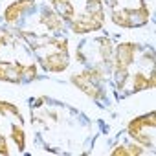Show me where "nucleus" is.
Wrapping results in <instances>:
<instances>
[{"mask_svg":"<svg viewBox=\"0 0 156 156\" xmlns=\"http://www.w3.org/2000/svg\"><path fill=\"white\" fill-rule=\"evenodd\" d=\"M156 127V114L151 112V114H145V116H140V118H134L129 127H127V132L132 136L134 141L141 143L143 147H152L154 145V134H147L149 130H154Z\"/></svg>","mask_w":156,"mask_h":156,"instance_id":"nucleus-1","label":"nucleus"},{"mask_svg":"<svg viewBox=\"0 0 156 156\" xmlns=\"http://www.w3.org/2000/svg\"><path fill=\"white\" fill-rule=\"evenodd\" d=\"M136 50H138V44H134V42H121L118 48H114V57H112L114 72L129 70V66L134 62Z\"/></svg>","mask_w":156,"mask_h":156,"instance_id":"nucleus-2","label":"nucleus"},{"mask_svg":"<svg viewBox=\"0 0 156 156\" xmlns=\"http://www.w3.org/2000/svg\"><path fill=\"white\" fill-rule=\"evenodd\" d=\"M22 72H24V64L22 62L0 61V81L20 83L22 81Z\"/></svg>","mask_w":156,"mask_h":156,"instance_id":"nucleus-3","label":"nucleus"},{"mask_svg":"<svg viewBox=\"0 0 156 156\" xmlns=\"http://www.w3.org/2000/svg\"><path fill=\"white\" fill-rule=\"evenodd\" d=\"M33 6H35V0H17V2L9 4V6L6 8V11H4L6 22H8V24L17 22L24 13H28L30 9H33Z\"/></svg>","mask_w":156,"mask_h":156,"instance_id":"nucleus-4","label":"nucleus"},{"mask_svg":"<svg viewBox=\"0 0 156 156\" xmlns=\"http://www.w3.org/2000/svg\"><path fill=\"white\" fill-rule=\"evenodd\" d=\"M70 81L79 88V90H83L87 96H90L92 99H103V90H99L98 87H96V83H92L88 77L85 75V72L83 73H73L72 77H70Z\"/></svg>","mask_w":156,"mask_h":156,"instance_id":"nucleus-5","label":"nucleus"},{"mask_svg":"<svg viewBox=\"0 0 156 156\" xmlns=\"http://www.w3.org/2000/svg\"><path fill=\"white\" fill-rule=\"evenodd\" d=\"M72 24H70V28H72V31L73 33H88V31H99L101 28H103V24L105 22H101V20H98V19H94L92 15H83V17H79V19H75V20H70Z\"/></svg>","mask_w":156,"mask_h":156,"instance_id":"nucleus-6","label":"nucleus"},{"mask_svg":"<svg viewBox=\"0 0 156 156\" xmlns=\"http://www.w3.org/2000/svg\"><path fill=\"white\" fill-rule=\"evenodd\" d=\"M70 64L68 61V53H62V51H55V53H50L42 59V66L44 70L48 72H53V73H59L62 70H66Z\"/></svg>","mask_w":156,"mask_h":156,"instance_id":"nucleus-7","label":"nucleus"},{"mask_svg":"<svg viewBox=\"0 0 156 156\" xmlns=\"http://www.w3.org/2000/svg\"><path fill=\"white\" fill-rule=\"evenodd\" d=\"M41 24H44L50 31H61L62 26H64V20H62V17L57 11L44 9L42 11V17H41Z\"/></svg>","mask_w":156,"mask_h":156,"instance_id":"nucleus-8","label":"nucleus"},{"mask_svg":"<svg viewBox=\"0 0 156 156\" xmlns=\"http://www.w3.org/2000/svg\"><path fill=\"white\" fill-rule=\"evenodd\" d=\"M125 9H127V13H129V19H130V26H132V28L143 26V24H147L149 19H151V13H149V9H147L145 4H141V6L136 8V9H130V8H125Z\"/></svg>","mask_w":156,"mask_h":156,"instance_id":"nucleus-9","label":"nucleus"},{"mask_svg":"<svg viewBox=\"0 0 156 156\" xmlns=\"http://www.w3.org/2000/svg\"><path fill=\"white\" fill-rule=\"evenodd\" d=\"M98 44H99V57L103 62L107 64H112V57H114V44L108 37H103V39H98Z\"/></svg>","mask_w":156,"mask_h":156,"instance_id":"nucleus-10","label":"nucleus"},{"mask_svg":"<svg viewBox=\"0 0 156 156\" xmlns=\"http://www.w3.org/2000/svg\"><path fill=\"white\" fill-rule=\"evenodd\" d=\"M51 4L57 9V13L62 17V20H73L75 9H73V6H72L70 0H51Z\"/></svg>","mask_w":156,"mask_h":156,"instance_id":"nucleus-11","label":"nucleus"},{"mask_svg":"<svg viewBox=\"0 0 156 156\" xmlns=\"http://www.w3.org/2000/svg\"><path fill=\"white\" fill-rule=\"evenodd\" d=\"M110 17H112V22H114L116 26H119V28H132L127 9H114Z\"/></svg>","mask_w":156,"mask_h":156,"instance_id":"nucleus-12","label":"nucleus"},{"mask_svg":"<svg viewBox=\"0 0 156 156\" xmlns=\"http://www.w3.org/2000/svg\"><path fill=\"white\" fill-rule=\"evenodd\" d=\"M85 75L88 77V79H90L92 83H99L101 79H105L107 70H105L101 64H98V66H92L90 70H87V72H85Z\"/></svg>","mask_w":156,"mask_h":156,"instance_id":"nucleus-13","label":"nucleus"},{"mask_svg":"<svg viewBox=\"0 0 156 156\" xmlns=\"http://www.w3.org/2000/svg\"><path fill=\"white\" fill-rule=\"evenodd\" d=\"M141 90H149V77L138 72L134 73V79H132V92H141Z\"/></svg>","mask_w":156,"mask_h":156,"instance_id":"nucleus-14","label":"nucleus"},{"mask_svg":"<svg viewBox=\"0 0 156 156\" xmlns=\"http://www.w3.org/2000/svg\"><path fill=\"white\" fill-rule=\"evenodd\" d=\"M0 114H2V116H15L17 119L22 121V114H20V110L17 108V105L8 103V101H0Z\"/></svg>","mask_w":156,"mask_h":156,"instance_id":"nucleus-15","label":"nucleus"},{"mask_svg":"<svg viewBox=\"0 0 156 156\" xmlns=\"http://www.w3.org/2000/svg\"><path fill=\"white\" fill-rule=\"evenodd\" d=\"M11 138L13 141L17 143V149L19 151H24V145H26V136H24V130L17 125H11Z\"/></svg>","mask_w":156,"mask_h":156,"instance_id":"nucleus-16","label":"nucleus"},{"mask_svg":"<svg viewBox=\"0 0 156 156\" xmlns=\"http://www.w3.org/2000/svg\"><path fill=\"white\" fill-rule=\"evenodd\" d=\"M46 44H50V46H53L57 51H62V53H68V41L64 39V37H51V39H48V42Z\"/></svg>","mask_w":156,"mask_h":156,"instance_id":"nucleus-17","label":"nucleus"},{"mask_svg":"<svg viewBox=\"0 0 156 156\" xmlns=\"http://www.w3.org/2000/svg\"><path fill=\"white\" fill-rule=\"evenodd\" d=\"M87 13L88 15H101L103 13V2L101 0H88L87 2Z\"/></svg>","mask_w":156,"mask_h":156,"instance_id":"nucleus-18","label":"nucleus"},{"mask_svg":"<svg viewBox=\"0 0 156 156\" xmlns=\"http://www.w3.org/2000/svg\"><path fill=\"white\" fill-rule=\"evenodd\" d=\"M37 77V66L35 64H24V72H22V81H31Z\"/></svg>","mask_w":156,"mask_h":156,"instance_id":"nucleus-19","label":"nucleus"},{"mask_svg":"<svg viewBox=\"0 0 156 156\" xmlns=\"http://www.w3.org/2000/svg\"><path fill=\"white\" fill-rule=\"evenodd\" d=\"M127 79H129V70H118L116 72V87H118V90H121L125 87Z\"/></svg>","mask_w":156,"mask_h":156,"instance_id":"nucleus-20","label":"nucleus"},{"mask_svg":"<svg viewBox=\"0 0 156 156\" xmlns=\"http://www.w3.org/2000/svg\"><path fill=\"white\" fill-rule=\"evenodd\" d=\"M127 151H129V156H130V154H136V156H140V154H143V149H141L140 145H136V143H132V145H129V147H127Z\"/></svg>","mask_w":156,"mask_h":156,"instance_id":"nucleus-21","label":"nucleus"},{"mask_svg":"<svg viewBox=\"0 0 156 156\" xmlns=\"http://www.w3.org/2000/svg\"><path fill=\"white\" fill-rule=\"evenodd\" d=\"M112 156H129V151H127V147H121V145H118V147H114V151H112Z\"/></svg>","mask_w":156,"mask_h":156,"instance_id":"nucleus-22","label":"nucleus"},{"mask_svg":"<svg viewBox=\"0 0 156 156\" xmlns=\"http://www.w3.org/2000/svg\"><path fill=\"white\" fill-rule=\"evenodd\" d=\"M0 154H9V149H8V145H6V140H4V136L0 134Z\"/></svg>","mask_w":156,"mask_h":156,"instance_id":"nucleus-23","label":"nucleus"},{"mask_svg":"<svg viewBox=\"0 0 156 156\" xmlns=\"http://www.w3.org/2000/svg\"><path fill=\"white\" fill-rule=\"evenodd\" d=\"M154 85H156V77H154V72H151V75H149V88L152 90Z\"/></svg>","mask_w":156,"mask_h":156,"instance_id":"nucleus-24","label":"nucleus"},{"mask_svg":"<svg viewBox=\"0 0 156 156\" xmlns=\"http://www.w3.org/2000/svg\"><path fill=\"white\" fill-rule=\"evenodd\" d=\"M0 48H2V42H0Z\"/></svg>","mask_w":156,"mask_h":156,"instance_id":"nucleus-25","label":"nucleus"}]
</instances>
